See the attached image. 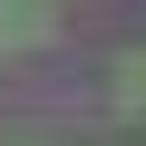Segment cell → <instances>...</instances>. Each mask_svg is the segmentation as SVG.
Here are the masks:
<instances>
[{"instance_id":"obj_1","label":"cell","mask_w":146,"mask_h":146,"mask_svg":"<svg viewBox=\"0 0 146 146\" xmlns=\"http://www.w3.org/2000/svg\"><path fill=\"white\" fill-rule=\"evenodd\" d=\"M49 39V10L39 0H0V49H39Z\"/></svg>"},{"instance_id":"obj_2","label":"cell","mask_w":146,"mask_h":146,"mask_svg":"<svg viewBox=\"0 0 146 146\" xmlns=\"http://www.w3.org/2000/svg\"><path fill=\"white\" fill-rule=\"evenodd\" d=\"M107 98H117L127 117H146V49H117V68H107Z\"/></svg>"}]
</instances>
